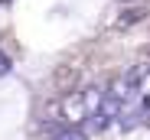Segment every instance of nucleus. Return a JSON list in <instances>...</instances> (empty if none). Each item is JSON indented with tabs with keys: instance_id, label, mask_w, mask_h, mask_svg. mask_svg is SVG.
Listing matches in <instances>:
<instances>
[{
	"instance_id": "39448f33",
	"label": "nucleus",
	"mask_w": 150,
	"mask_h": 140,
	"mask_svg": "<svg viewBox=\"0 0 150 140\" xmlns=\"http://www.w3.org/2000/svg\"><path fill=\"white\" fill-rule=\"evenodd\" d=\"M7 72H10V59L0 52V75H7Z\"/></svg>"
},
{
	"instance_id": "7ed1b4c3",
	"label": "nucleus",
	"mask_w": 150,
	"mask_h": 140,
	"mask_svg": "<svg viewBox=\"0 0 150 140\" xmlns=\"http://www.w3.org/2000/svg\"><path fill=\"white\" fill-rule=\"evenodd\" d=\"M98 114H105L108 121H111V117H117V114H121V101L108 95V98H105V104H101V111H98Z\"/></svg>"
},
{
	"instance_id": "0eeeda50",
	"label": "nucleus",
	"mask_w": 150,
	"mask_h": 140,
	"mask_svg": "<svg viewBox=\"0 0 150 140\" xmlns=\"http://www.w3.org/2000/svg\"><path fill=\"white\" fill-rule=\"evenodd\" d=\"M124 4H131V0H124Z\"/></svg>"
},
{
	"instance_id": "20e7f679",
	"label": "nucleus",
	"mask_w": 150,
	"mask_h": 140,
	"mask_svg": "<svg viewBox=\"0 0 150 140\" xmlns=\"http://www.w3.org/2000/svg\"><path fill=\"white\" fill-rule=\"evenodd\" d=\"M52 140H85V134L79 130V127H65L59 137H52Z\"/></svg>"
},
{
	"instance_id": "f257e3e1",
	"label": "nucleus",
	"mask_w": 150,
	"mask_h": 140,
	"mask_svg": "<svg viewBox=\"0 0 150 140\" xmlns=\"http://www.w3.org/2000/svg\"><path fill=\"white\" fill-rule=\"evenodd\" d=\"M144 16H147V7H131V10H124V13L117 16V26L127 30V26H134V23H140Z\"/></svg>"
},
{
	"instance_id": "f03ea898",
	"label": "nucleus",
	"mask_w": 150,
	"mask_h": 140,
	"mask_svg": "<svg viewBox=\"0 0 150 140\" xmlns=\"http://www.w3.org/2000/svg\"><path fill=\"white\" fill-rule=\"evenodd\" d=\"M111 98H117V101H127L131 95H134V85L127 82V78H117V82H111V91H108Z\"/></svg>"
},
{
	"instance_id": "423d86ee",
	"label": "nucleus",
	"mask_w": 150,
	"mask_h": 140,
	"mask_svg": "<svg viewBox=\"0 0 150 140\" xmlns=\"http://www.w3.org/2000/svg\"><path fill=\"white\" fill-rule=\"evenodd\" d=\"M0 4H10V0H0Z\"/></svg>"
}]
</instances>
